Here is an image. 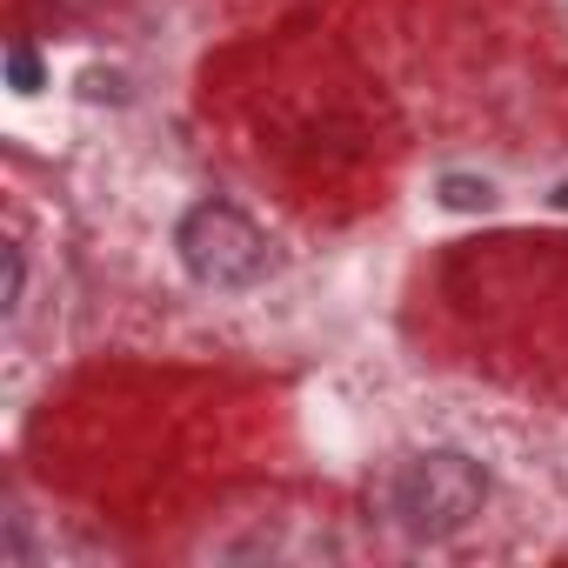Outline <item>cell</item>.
<instances>
[{
	"mask_svg": "<svg viewBox=\"0 0 568 568\" xmlns=\"http://www.w3.org/2000/svg\"><path fill=\"white\" fill-rule=\"evenodd\" d=\"M382 501H388V515H395L408 535L442 541V535H462V528L481 515V501H488V475H481V462L462 455V448H428V455L395 462Z\"/></svg>",
	"mask_w": 568,
	"mask_h": 568,
	"instance_id": "6da1fadb",
	"label": "cell"
},
{
	"mask_svg": "<svg viewBox=\"0 0 568 568\" xmlns=\"http://www.w3.org/2000/svg\"><path fill=\"white\" fill-rule=\"evenodd\" d=\"M187 274L201 281V288H254V281L267 274V241L261 227L227 207V201H194L181 214V234H174Z\"/></svg>",
	"mask_w": 568,
	"mask_h": 568,
	"instance_id": "7a4b0ae2",
	"label": "cell"
},
{
	"mask_svg": "<svg viewBox=\"0 0 568 568\" xmlns=\"http://www.w3.org/2000/svg\"><path fill=\"white\" fill-rule=\"evenodd\" d=\"M21 295H28V247L8 241V295H0V302H8V315L21 308Z\"/></svg>",
	"mask_w": 568,
	"mask_h": 568,
	"instance_id": "3957f363",
	"label": "cell"
}]
</instances>
